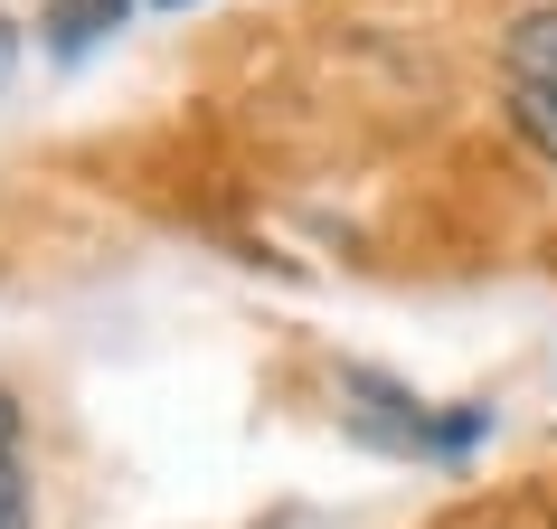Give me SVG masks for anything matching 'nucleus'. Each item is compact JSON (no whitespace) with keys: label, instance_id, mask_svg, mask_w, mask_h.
<instances>
[{"label":"nucleus","instance_id":"nucleus-1","mask_svg":"<svg viewBox=\"0 0 557 529\" xmlns=\"http://www.w3.org/2000/svg\"><path fill=\"white\" fill-rule=\"evenodd\" d=\"M341 416H350L359 444L407 454V464H463L492 435V407H425V397H407L379 369H341Z\"/></svg>","mask_w":557,"mask_h":529},{"label":"nucleus","instance_id":"nucleus-6","mask_svg":"<svg viewBox=\"0 0 557 529\" xmlns=\"http://www.w3.org/2000/svg\"><path fill=\"white\" fill-rule=\"evenodd\" d=\"M171 10H180V0H171Z\"/></svg>","mask_w":557,"mask_h":529},{"label":"nucleus","instance_id":"nucleus-4","mask_svg":"<svg viewBox=\"0 0 557 529\" xmlns=\"http://www.w3.org/2000/svg\"><path fill=\"white\" fill-rule=\"evenodd\" d=\"M0 529H29V492H20V472L0 464Z\"/></svg>","mask_w":557,"mask_h":529},{"label":"nucleus","instance_id":"nucleus-2","mask_svg":"<svg viewBox=\"0 0 557 529\" xmlns=\"http://www.w3.org/2000/svg\"><path fill=\"white\" fill-rule=\"evenodd\" d=\"M500 123L520 133V151H539L557 171V0L520 10L500 38Z\"/></svg>","mask_w":557,"mask_h":529},{"label":"nucleus","instance_id":"nucleus-5","mask_svg":"<svg viewBox=\"0 0 557 529\" xmlns=\"http://www.w3.org/2000/svg\"><path fill=\"white\" fill-rule=\"evenodd\" d=\"M0 66H10V29H0Z\"/></svg>","mask_w":557,"mask_h":529},{"label":"nucleus","instance_id":"nucleus-3","mask_svg":"<svg viewBox=\"0 0 557 529\" xmlns=\"http://www.w3.org/2000/svg\"><path fill=\"white\" fill-rule=\"evenodd\" d=\"M133 20V0H48V48L58 58H86L95 38H114Z\"/></svg>","mask_w":557,"mask_h":529}]
</instances>
